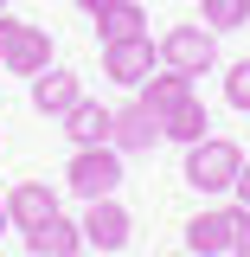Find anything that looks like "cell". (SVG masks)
<instances>
[{"label": "cell", "instance_id": "obj_1", "mask_svg": "<svg viewBox=\"0 0 250 257\" xmlns=\"http://www.w3.org/2000/svg\"><path fill=\"white\" fill-rule=\"evenodd\" d=\"M237 174H244V148L237 142H224V135H205V142H192L186 148V187L199 193H231L237 187Z\"/></svg>", "mask_w": 250, "mask_h": 257}, {"label": "cell", "instance_id": "obj_2", "mask_svg": "<svg viewBox=\"0 0 250 257\" xmlns=\"http://www.w3.org/2000/svg\"><path fill=\"white\" fill-rule=\"evenodd\" d=\"M154 52H160V71L205 77V71L218 64V39H212V26H167L154 39Z\"/></svg>", "mask_w": 250, "mask_h": 257}, {"label": "cell", "instance_id": "obj_3", "mask_svg": "<svg viewBox=\"0 0 250 257\" xmlns=\"http://www.w3.org/2000/svg\"><path fill=\"white\" fill-rule=\"evenodd\" d=\"M64 187L84 193V199H109V193L122 187V155L103 142V148H77L71 167H64Z\"/></svg>", "mask_w": 250, "mask_h": 257}, {"label": "cell", "instance_id": "obj_4", "mask_svg": "<svg viewBox=\"0 0 250 257\" xmlns=\"http://www.w3.org/2000/svg\"><path fill=\"white\" fill-rule=\"evenodd\" d=\"M154 64H160V52H154L148 32H135V39H109V45H103V77L122 84V90H141V84L154 77Z\"/></svg>", "mask_w": 250, "mask_h": 257}, {"label": "cell", "instance_id": "obj_5", "mask_svg": "<svg viewBox=\"0 0 250 257\" xmlns=\"http://www.w3.org/2000/svg\"><path fill=\"white\" fill-rule=\"evenodd\" d=\"M237 244H244L237 206H212V212H192L186 219V257H231Z\"/></svg>", "mask_w": 250, "mask_h": 257}, {"label": "cell", "instance_id": "obj_6", "mask_svg": "<svg viewBox=\"0 0 250 257\" xmlns=\"http://www.w3.org/2000/svg\"><path fill=\"white\" fill-rule=\"evenodd\" d=\"M0 206H7V225L26 238V231H39V225L58 212V187H52V180H20V187L7 193Z\"/></svg>", "mask_w": 250, "mask_h": 257}, {"label": "cell", "instance_id": "obj_7", "mask_svg": "<svg viewBox=\"0 0 250 257\" xmlns=\"http://www.w3.org/2000/svg\"><path fill=\"white\" fill-rule=\"evenodd\" d=\"M128 231H135V219L122 212L116 193H109V199H90V212H84V244H90V251H122Z\"/></svg>", "mask_w": 250, "mask_h": 257}, {"label": "cell", "instance_id": "obj_8", "mask_svg": "<svg viewBox=\"0 0 250 257\" xmlns=\"http://www.w3.org/2000/svg\"><path fill=\"white\" fill-rule=\"evenodd\" d=\"M0 64L13 71V77H39L45 64H52V32L45 26H13V39H7V52H0Z\"/></svg>", "mask_w": 250, "mask_h": 257}, {"label": "cell", "instance_id": "obj_9", "mask_svg": "<svg viewBox=\"0 0 250 257\" xmlns=\"http://www.w3.org/2000/svg\"><path fill=\"white\" fill-rule=\"evenodd\" d=\"M154 142H160V116H148L141 103H122L116 122H109V148H116V155H141V148H154Z\"/></svg>", "mask_w": 250, "mask_h": 257}, {"label": "cell", "instance_id": "obj_10", "mask_svg": "<svg viewBox=\"0 0 250 257\" xmlns=\"http://www.w3.org/2000/svg\"><path fill=\"white\" fill-rule=\"evenodd\" d=\"M77 96H84V90H77V77H71L64 64H45V71L32 77V109H39V116H58V122H64V109H71Z\"/></svg>", "mask_w": 250, "mask_h": 257}, {"label": "cell", "instance_id": "obj_11", "mask_svg": "<svg viewBox=\"0 0 250 257\" xmlns=\"http://www.w3.org/2000/svg\"><path fill=\"white\" fill-rule=\"evenodd\" d=\"M109 122H116V109H103L90 96H77V103L64 109V135H71L77 148H103V142H109Z\"/></svg>", "mask_w": 250, "mask_h": 257}, {"label": "cell", "instance_id": "obj_12", "mask_svg": "<svg viewBox=\"0 0 250 257\" xmlns=\"http://www.w3.org/2000/svg\"><path fill=\"white\" fill-rule=\"evenodd\" d=\"M186 96H192V77H186V71H160V77H148V84L135 90V103H141L148 116H160V122H167Z\"/></svg>", "mask_w": 250, "mask_h": 257}, {"label": "cell", "instance_id": "obj_13", "mask_svg": "<svg viewBox=\"0 0 250 257\" xmlns=\"http://www.w3.org/2000/svg\"><path fill=\"white\" fill-rule=\"evenodd\" d=\"M26 251H39V257H77L84 251V225L64 219V212H52L39 231H26Z\"/></svg>", "mask_w": 250, "mask_h": 257}, {"label": "cell", "instance_id": "obj_14", "mask_svg": "<svg viewBox=\"0 0 250 257\" xmlns=\"http://www.w3.org/2000/svg\"><path fill=\"white\" fill-rule=\"evenodd\" d=\"M96 39L109 45V39H135V32H148V7L141 0H109V7H96Z\"/></svg>", "mask_w": 250, "mask_h": 257}, {"label": "cell", "instance_id": "obj_15", "mask_svg": "<svg viewBox=\"0 0 250 257\" xmlns=\"http://www.w3.org/2000/svg\"><path fill=\"white\" fill-rule=\"evenodd\" d=\"M205 128H212L205 103H199V96H186V103H180V109L160 122V135H167V142H180V148H192V142H205Z\"/></svg>", "mask_w": 250, "mask_h": 257}, {"label": "cell", "instance_id": "obj_16", "mask_svg": "<svg viewBox=\"0 0 250 257\" xmlns=\"http://www.w3.org/2000/svg\"><path fill=\"white\" fill-rule=\"evenodd\" d=\"M199 7H205V26L212 32H231V26L250 20V0H199Z\"/></svg>", "mask_w": 250, "mask_h": 257}, {"label": "cell", "instance_id": "obj_17", "mask_svg": "<svg viewBox=\"0 0 250 257\" xmlns=\"http://www.w3.org/2000/svg\"><path fill=\"white\" fill-rule=\"evenodd\" d=\"M224 103H231V109H250V58H237L224 71Z\"/></svg>", "mask_w": 250, "mask_h": 257}, {"label": "cell", "instance_id": "obj_18", "mask_svg": "<svg viewBox=\"0 0 250 257\" xmlns=\"http://www.w3.org/2000/svg\"><path fill=\"white\" fill-rule=\"evenodd\" d=\"M231 193H237V206L250 212V161H244V174H237V187H231Z\"/></svg>", "mask_w": 250, "mask_h": 257}, {"label": "cell", "instance_id": "obj_19", "mask_svg": "<svg viewBox=\"0 0 250 257\" xmlns=\"http://www.w3.org/2000/svg\"><path fill=\"white\" fill-rule=\"evenodd\" d=\"M13 26H20V20H13V13H0V52H7V39H13Z\"/></svg>", "mask_w": 250, "mask_h": 257}, {"label": "cell", "instance_id": "obj_20", "mask_svg": "<svg viewBox=\"0 0 250 257\" xmlns=\"http://www.w3.org/2000/svg\"><path fill=\"white\" fill-rule=\"evenodd\" d=\"M77 7H84V13H96V7H109V0H77Z\"/></svg>", "mask_w": 250, "mask_h": 257}, {"label": "cell", "instance_id": "obj_21", "mask_svg": "<svg viewBox=\"0 0 250 257\" xmlns=\"http://www.w3.org/2000/svg\"><path fill=\"white\" fill-rule=\"evenodd\" d=\"M231 257H250V238H244V244H237V251H231Z\"/></svg>", "mask_w": 250, "mask_h": 257}, {"label": "cell", "instance_id": "obj_22", "mask_svg": "<svg viewBox=\"0 0 250 257\" xmlns=\"http://www.w3.org/2000/svg\"><path fill=\"white\" fill-rule=\"evenodd\" d=\"M0 225H7V206H0Z\"/></svg>", "mask_w": 250, "mask_h": 257}, {"label": "cell", "instance_id": "obj_23", "mask_svg": "<svg viewBox=\"0 0 250 257\" xmlns=\"http://www.w3.org/2000/svg\"><path fill=\"white\" fill-rule=\"evenodd\" d=\"M0 7H13V0H0Z\"/></svg>", "mask_w": 250, "mask_h": 257}, {"label": "cell", "instance_id": "obj_24", "mask_svg": "<svg viewBox=\"0 0 250 257\" xmlns=\"http://www.w3.org/2000/svg\"><path fill=\"white\" fill-rule=\"evenodd\" d=\"M0 13H7V7H0Z\"/></svg>", "mask_w": 250, "mask_h": 257}, {"label": "cell", "instance_id": "obj_25", "mask_svg": "<svg viewBox=\"0 0 250 257\" xmlns=\"http://www.w3.org/2000/svg\"><path fill=\"white\" fill-rule=\"evenodd\" d=\"M32 257H39V251H32Z\"/></svg>", "mask_w": 250, "mask_h": 257}]
</instances>
